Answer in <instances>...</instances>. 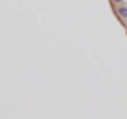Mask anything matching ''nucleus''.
Returning <instances> with one entry per match:
<instances>
[{
  "label": "nucleus",
  "mask_w": 127,
  "mask_h": 119,
  "mask_svg": "<svg viewBox=\"0 0 127 119\" xmlns=\"http://www.w3.org/2000/svg\"><path fill=\"white\" fill-rule=\"evenodd\" d=\"M120 15H122V17H127V8H120Z\"/></svg>",
  "instance_id": "1"
}]
</instances>
